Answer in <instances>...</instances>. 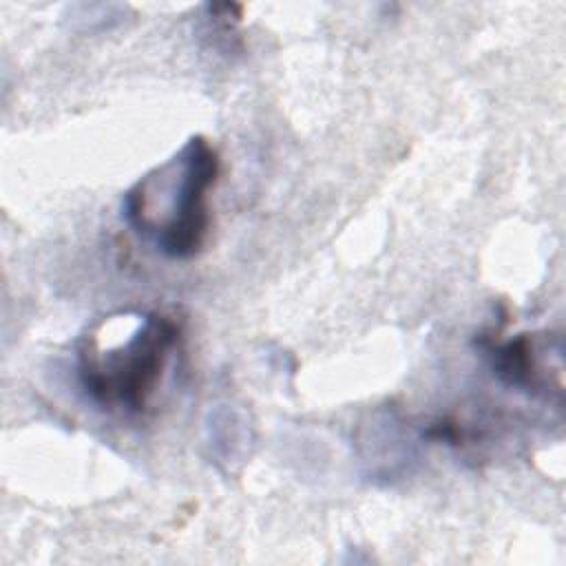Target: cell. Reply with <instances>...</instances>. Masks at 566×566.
<instances>
[{
    "label": "cell",
    "instance_id": "obj_2",
    "mask_svg": "<svg viewBox=\"0 0 566 566\" xmlns=\"http://www.w3.org/2000/svg\"><path fill=\"white\" fill-rule=\"evenodd\" d=\"M177 343L179 323L172 316L139 314L128 334L106 347L95 336L82 340L75 363L77 382L102 409L144 413L166 376Z\"/></svg>",
    "mask_w": 566,
    "mask_h": 566
},
{
    "label": "cell",
    "instance_id": "obj_1",
    "mask_svg": "<svg viewBox=\"0 0 566 566\" xmlns=\"http://www.w3.org/2000/svg\"><path fill=\"white\" fill-rule=\"evenodd\" d=\"M219 170L214 146L195 135L175 157L126 190L122 217L164 256L190 259L203 248L210 230L208 197Z\"/></svg>",
    "mask_w": 566,
    "mask_h": 566
},
{
    "label": "cell",
    "instance_id": "obj_3",
    "mask_svg": "<svg viewBox=\"0 0 566 566\" xmlns=\"http://www.w3.org/2000/svg\"><path fill=\"white\" fill-rule=\"evenodd\" d=\"M480 347L489 358L491 371L506 387L546 400H551V391L562 396V382L553 378V374H562V363L551 365V358H562L559 338L517 334L509 340L480 338Z\"/></svg>",
    "mask_w": 566,
    "mask_h": 566
}]
</instances>
